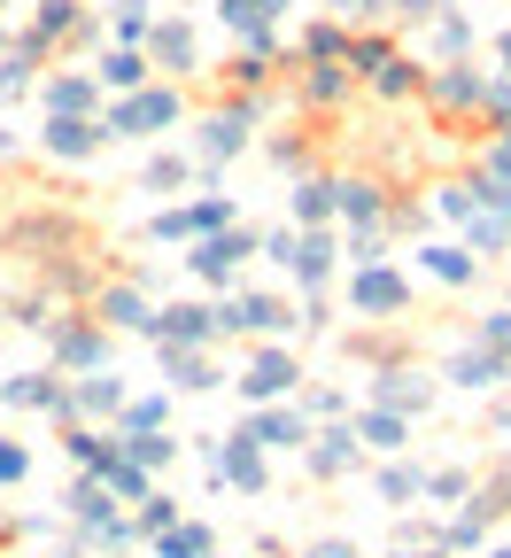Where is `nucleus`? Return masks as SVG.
<instances>
[{
	"label": "nucleus",
	"instance_id": "1",
	"mask_svg": "<svg viewBox=\"0 0 511 558\" xmlns=\"http://www.w3.org/2000/svg\"><path fill=\"white\" fill-rule=\"evenodd\" d=\"M209 481H226V488H264L256 442H248V435H241V442H217V450H209Z\"/></svg>",
	"mask_w": 511,
	"mask_h": 558
},
{
	"label": "nucleus",
	"instance_id": "2",
	"mask_svg": "<svg viewBox=\"0 0 511 558\" xmlns=\"http://www.w3.org/2000/svg\"><path fill=\"white\" fill-rule=\"evenodd\" d=\"M256 450H303V411H264L256 427H248Z\"/></svg>",
	"mask_w": 511,
	"mask_h": 558
},
{
	"label": "nucleus",
	"instance_id": "3",
	"mask_svg": "<svg viewBox=\"0 0 511 558\" xmlns=\"http://www.w3.org/2000/svg\"><path fill=\"white\" fill-rule=\"evenodd\" d=\"M248 396H287V388H295V365H287V357H271V349H264V357L248 365V380H241Z\"/></svg>",
	"mask_w": 511,
	"mask_h": 558
},
{
	"label": "nucleus",
	"instance_id": "4",
	"mask_svg": "<svg viewBox=\"0 0 511 558\" xmlns=\"http://www.w3.org/2000/svg\"><path fill=\"white\" fill-rule=\"evenodd\" d=\"M349 465H356V442H349V427H341V435H326V442L311 450V473H318V481H333V473H349Z\"/></svg>",
	"mask_w": 511,
	"mask_h": 558
},
{
	"label": "nucleus",
	"instance_id": "5",
	"mask_svg": "<svg viewBox=\"0 0 511 558\" xmlns=\"http://www.w3.org/2000/svg\"><path fill=\"white\" fill-rule=\"evenodd\" d=\"M156 550H163V558H217V550H209V527H179V520L156 535Z\"/></svg>",
	"mask_w": 511,
	"mask_h": 558
},
{
	"label": "nucleus",
	"instance_id": "6",
	"mask_svg": "<svg viewBox=\"0 0 511 558\" xmlns=\"http://www.w3.org/2000/svg\"><path fill=\"white\" fill-rule=\"evenodd\" d=\"M117 458H132L139 473H148V465H171V442H156V435H124V442H117Z\"/></svg>",
	"mask_w": 511,
	"mask_h": 558
},
{
	"label": "nucleus",
	"instance_id": "7",
	"mask_svg": "<svg viewBox=\"0 0 511 558\" xmlns=\"http://www.w3.org/2000/svg\"><path fill=\"white\" fill-rule=\"evenodd\" d=\"M380 403H388V411H403V403L418 411V403H426V380H411V373H388V380H380Z\"/></svg>",
	"mask_w": 511,
	"mask_h": 558
},
{
	"label": "nucleus",
	"instance_id": "8",
	"mask_svg": "<svg viewBox=\"0 0 511 558\" xmlns=\"http://www.w3.org/2000/svg\"><path fill=\"white\" fill-rule=\"evenodd\" d=\"M364 442H373V450H403V418L396 411H373V418H364Z\"/></svg>",
	"mask_w": 511,
	"mask_h": 558
},
{
	"label": "nucleus",
	"instance_id": "9",
	"mask_svg": "<svg viewBox=\"0 0 511 558\" xmlns=\"http://www.w3.org/2000/svg\"><path fill=\"white\" fill-rule=\"evenodd\" d=\"M480 535H488V505L473 497V512H458V520H450V543H458V550H473Z\"/></svg>",
	"mask_w": 511,
	"mask_h": 558
},
{
	"label": "nucleus",
	"instance_id": "10",
	"mask_svg": "<svg viewBox=\"0 0 511 558\" xmlns=\"http://www.w3.org/2000/svg\"><path fill=\"white\" fill-rule=\"evenodd\" d=\"M418 481H426L418 465H388V473H380V497H388V505H403V497H418Z\"/></svg>",
	"mask_w": 511,
	"mask_h": 558
},
{
	"label": "nucleus",
	"instance_id": "11",
	"mask_svg": "<svg viewBox=\"0 0 511 558\" xmlns=\"http://www.w3.org/2000/svg\"><path fill=\"white\" fill-rule=\"evenodd\" d=\"M70 458H78L86 473H101V465L117 458V442H101V435H70Z\"/></svg>",
	"mask_w": 511,
	"mask_h": 558
},
{
	"label": "nucleus",
	"instance_id": "12",
	"mask_svg": "<svg viewBox=\"0 0 511 558\" xmlns=\"http://www.w3.org/2000/svg\"><path fill=\"white\" fill-rule=\"evenodd\" d=\"M496 373H503L496 357H458V365H450V380H465V388H488Z\"/></svg>",
	"mask_w": 511,
	"mask_h": 558
},
{
	"label": "nucleus",
	"instance_id": "13",
	"mask_svg": "<svg viewBox=\"0 0 511 558\" xmlns=\"http://www.w3.org/2000/svg\"><path fill=\"white\" fill-rule=\"evenodd\" d=\"M9 403H24V411H54L62 396H54L47 380H16V388H9Z\"/></svg>",
	"mask_w": 511,
	"mask_h": 558
},
{
	"label": "nucleus",
	"instance_id": "14",
	"mask_svg": "<svg viewBox=\"0 0 511 558\" xmlns=\"http://www.w3.org/2000/svg\"><path fill=\"white\" fill-rule=\"evenodd\" d=\"M179 512H171V497H156V488H148V497H139V527H148V535H163Z\"/></svg>",
	"mask_w": 511,
	"mask_h": 558
},
{
	"label": "nucleus",
	"instance_id": "15",
	"mask_svg": "<svg viewBox=\"0 0 511 558\" xmlns=\"http://www.w3.org/2000/svg\"><path fill=\"white\" fill-rule=\"evenodd\" d=\"M156 427H163V403H156V396L124 411V435H156Z\"/></svg>",
	"mask_w": 511,
	"mask_h": 558
},
{
	"label": "nucleus",
	"instance_id": "16",
	"mask_svg": "<svg viewBox=\"0 0 511 558\" xmlns=\"http://www.w3.org/2000/svg\"><path fill=\"white\" fill-rule=\"evenodd\" d=\"M163 333H171V341H202L209 326H202V311H163Z\"/></svg>",
	"mask_w": 511,
	"mask_h": 558
},
{
	"label": "nucleus",
	"instance_id": "17",
	"mask_svg": "<svg viewBox=\"0 0 511 558\" xmlns=\"http://www.w3.org/2000/svg\"><path fill=\"white\" fill-rule=\"evenodd\" d=\"M124 403V388L117 380H94V388H78V411H117Z\"/></svg>",
	"mask_w": 511,
	"mask_h": 558
},
{
	"label": "nucleus",
	"instance_id": "18",
	"mask_svg": "<svg viewBox=\"0 0 511 558\" xmlns=\"http://www.w3.org/2000/svg\"><path fill=\"white\" fill-rule=\"evenodd\" d=\"M32 473V450L24 442H0V481H24Z\"/></svg>",
	"mask_w": 511,
	"mask_h": 558
},
{
	"label": "nucleus",
	"instance_id": "19",
	"mask_svg": "<svg viewBox=\"0 0 511 558\" xmlns=\"http://www.w3.org/2000/svg\"><path fill=\"white\" fill-rule=\"evenodd\" d=\"M62 357H70V365H94L101 341H94V333H62Z\"/></svg>",
	"mask_w": 511,
	"mask_h": 558
},
{
	"label": "nucleus",
	"instance_id": "20",
	"mask_svg": "<svg viewBox=\"0 0 511 558\" xmlns=\"http://www.w3.org/2000/svg\"><path fill=\"white\" fill-rule=\"evenodd\" d=\"M418 488H426V497H442V505H450V497H465V473H434V481H418Z\"/></svg>",
	"mask_w": 511,
	"mask_h": 558
},
{
	"label": "nucleus",
	"instance_id": "21",
	"mask_svg": "<svg viewBox=\"0 0 511 558\" xmlns=\"http://www.w3.org/2000/svg\"><path fill=\"white\" fill-rule=\"evenodd\" d=\"M356 295H364V303H373V311H388V303H396V279H364V288H356Z\"/></svg>",
	"mask_w": 511,
	"mask_h": 558
},
{
	"label": "nucleus",
	"instance_id": "22",
	"mask_svg": "<svg viewBox=\"0 0 511 558\" xmlns=\"http://www.w3.org/2000/svg\"><path fill=\"white\" fill-rule=\"evenodd\" d=\"M311 558H356V550H349V543H318Z\"/></svg>",
	"mask_w": 511,
	"mask_h": 558
},
{
	"label": "nucleus",
	"instance_id": "23",
	"mask_svg": "<svg viewBox=\"0 0 511 558\" xmlns=\"http://www.w3.org/2000/svg\"><path fill=\"white\" fill-rule=\"evenodd\" d=\"M488 558H511V543H503V550H488Z\"/></svg>",
	"mask_w": 511,
	"mask_h": 558
}]
</instances>
